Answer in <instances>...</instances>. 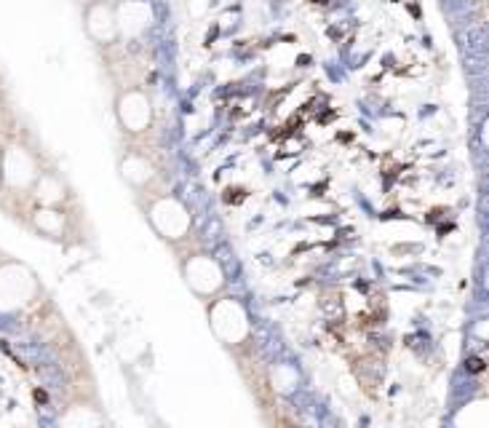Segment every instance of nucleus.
<instances>
[{
    "label": "nucleus",
    "mask_w": 489,
    "mask_h": 428,
    "mask_svg": "<svg viewBox=\"0 0 489 428\" xmlns=\"http://www.w3.org/2000/svg\"><path fill=\"white\" fill-rule=\"evenodd\" d=\"M209 324L216 334V340L225 343L227 348H238L251 337L249 313L236 297L214 300V305L209 308Z\"/></svg>",
    "instance_id": "1"
},
{
    "label": "nucleus",
    "mask_w": 489,
    "mask_h": 428,
    "mask_svg": "<svg viewBox=\"0 0 489 428\" xmlns=\"http://www.w3.org/2000/svg\"><path fill=\"white\" fill-rule=\"evenodd\" d=\"M147 220L153 222V227L158 230V236L169 244H179L190 236V227H193V220H190V211L179 204L176 198H158L147 206Z\"/></svg>",
    "instance_id": "2"
},
{
    "label": "nucleus",
    "mask_w": 489,
    "mask_h": 428,
    "mask_svg": "<svg viewBox=\"0 0 489 428\" xmlns=\"http://www.w3.org/2000/svg\"><path fill=\"white\" fill-rule=\"evenodd\" d=\"M182 276L187 287L193 289L198 297H214L216 292L225 287V271L211 254L206 252H193L182 262Z\"/></svg>",
    "instance_id": "3"
},
{
    "label": "nucleus",
    "mask_w": 489,
    "mask_h": 428,
    "mask_svg": "<svg viewBox=\"0 0 489 428\" xmlns=\"http://www.w3.org/2000/svg\"><path fill=\"white\" fill-rule=\"evenodd\" d=\"M62 428H102V412L94 404H73L59 420Z\"/></svg>",
    "instance_id": "4"
},
{
    "label": "nucleus",
    "mask_w": 489,
    "mask_h": 428,
    "mask_svg": "<svg viewBox=\"0 0 489 428\" xmlns=\"http://www.w3.org/2000/svg\"><path fill=\"white\" fill-rule=\"evenodd\" d=\"M455 425L457 428H486L489 425V409H486V399H476L465 404L455 415Z\"/></svg>",
    "instance_id": "5"
},
{
    "label": "nucleus",
    "mask_w": 489,
    "mask_h": 428,
    "mask_svg": "<svg viewBox=\"0 0 489 428\" xmlns=\"http://www.w3.org/2000/svg\"><path fill=\"white\" fill-rule=\"evenodd\" d=\"M35 225L51 238H59L64 233V214L59 209H43L35 214Z\"/></svg>",
    "instance_id": "6"
},
{
    "label": "nucleus",
    "mask_w": 489,
    "mask_h": 428,
    "mask_svg": "<svg viewBox=\"0 0 489 428\" xmlns=\"http://www.w3.org/2000/svg\"><path fill=\"white\" fill-rule=\"evenodd\" d=\"M297 380H300V374H297V369H294L292 364H278V367L273 369V388H276L278 394L294 391Z\"/></svg>",
    "instance_id": "7"
}]
</instances>
